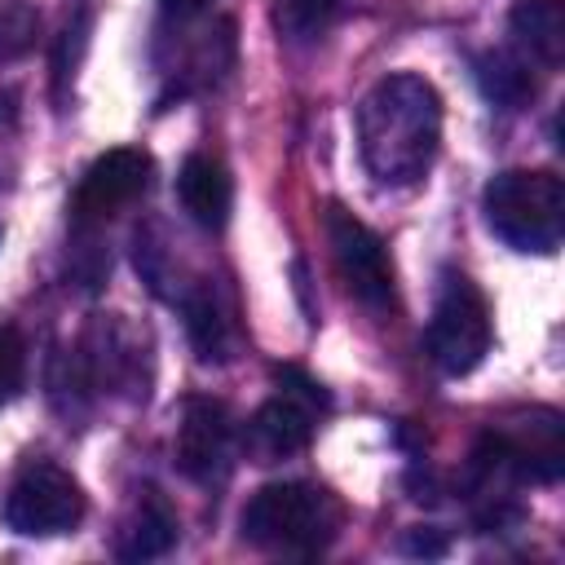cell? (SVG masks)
Listing matches in <instances>:
<instances>
[{
	"instance_id": "1",
	"label": "cell",
	"mask_w": 565,
	"mask_h": 565,
	"mask_svg": "<svg viewBox=\"0 0 565 565\" xmlns=\"http://www.w3.org/2000/svg\"><path fill=\"white\" fill-rule=\"evenodd\" d=\"M441 146V93L411 71L384 75L358 102V150L380 185H415Z\"/></svg>"
},
{
	"instance_id": "2",
	"label": "cell",
	"mask_w": 565,
	"mask_h": 565,
	"mask_svg": "<svg viewBox=\"0 0 565 565\" xmlns=\"http://www.w3.org/2000/svg\"><path fill=\"white\" fill-rule=\"evenodd\" d=\"M344 521L340 499L313 481H269L260 486L238 516L243 543L274 556H318L335 543Z\"/></svg>"
},
{
	"instance_id": "3",
	"label": "cell",
	"mask_w": 565,
	"mask_h": 565,
	"mask_svg": "<svg viewBox=\"0 0 565 565\" xmlns=\"http://www.w3.org/2000/svg\"><path fill=\"white\" fill-rule=\"evenodd\" d=\"M481 212L490 234L512 252L552 256L565 234V185L543 168H508L486 185Z\"/></svg>"
},
{
	"instance_id": "4",
	"label": "cell",
	"mask_w": 565,
	"mask_h": 565,
	"mask_svg": "<svg viewBox=\"0 0 565 565\" xmlns=\"http://www.w3.org/2000/svg\"><path fill=\"white\" fill-rule=\"evenodd\" d=\"M428 358L446 375H468L490 353V305L463 274H441L433 318L424 327Z\"/></svg>"
},
{
	"instance_id": "5",
	"label": "cell",
	"mask_w": 565,
	"mask_h": 565,
	"mask_svg": "<svg viewBox=\"0 0 565 565\" xmlns=\"http://www.w3.org/2000/svg\"><path fill=\"white\" fill-rule=\"evenodd\" d=\"M88 512V499L79 490V481L49 463V459H31L22 463V472L13 477L9 494H4V525L22 539H53V534H71Z\"/></svg>"
},
{
	"instance_id": "6",
	"label": "cell",
	"mask_w": 565,
	"mask_h": 565,
	"mask_svg": "<svg viewBox=\"0 0 565 565\" xmlns=\"http://www.w3.org/2000/svg\"><path fill=\"white\" fill-rule=\"evenodd\" d=\"M274 380L282 384L278 397H269L252 419L247 428L238 433V446L256 459V463H278L296 450L309 446L313 437V415L327 406V393L322 384H313L309 375H300L296 366H278Z\"/></svg>"
},
{
	"instance_id": "7",
	"label": "cell",
	"mask_w": 565,
	"mask_h": 565,
	"mask_svg": "<svg viewBox=\"0 0 565 565\" xmlns=\"http://www.w3.org/2000/svg\"><path fill=\"white\" fill-rule=\"evenodd\" d=\"M327 243L335 256V269L349 287V296L358 305H366L371 313H388L397 305V278H393V260L388 247L380 243V234L371 225H362L353 212H344L340 203L327 207Z\"/></svg>"
},
{
	"instance_id": "8",
	"label": "cell",
	"mask_w": 565,
	"mask_h": 565,
	"mask_svg": "<svg viewBox=\"0 0 565 565\" xmlns=\"http://www.w3.org/2000/svg\"><path fill=\"white\" fill-rule=\"evenodd\" d=\"M172 455H177V468L194 486H207V490L225 486L238 463V424L230 406L216 397H190L181 406Z\"/></svg>"
},
{
	"instance_id": "9",
	"label": "cell",
	"mask_w": 565,
	"mask_h": 565,
	"mask_svg": "<svg viewBox=\"0 0 565 565\" xmlns=\"http://www.w3.org/2000/svg\"><path fill=\"white\" fill-rule=\"evenodd\" d=\"M150 177H154V163H150V154L137 150V146H115V150L97 154V159L84 168V177H79V185H75V194H71V216H75V225H102V221H110L115 212L132 207V203L150 190Z\"/></svg>"
},
{
	"instance_id": "10",
	"label": "cell",
	"mask_w": 565,
	"mask_h": 565,
	"mask_svg": "<svg viewBox=\"0 0 565 565\" xmlns=\"http://www.w3.org/2000/svg\"><path fill=\"white\" fill-rule=\"evenodd\" d=\"M486 441L494 446V455L508 463V472L516 481H543V486H552L561 477V468H565L561 415L547 411V406H534L512 428H490Z\"/></svg>"
},
{
	"instance_id": "11",
	"label": "cell",
	"mask_w": 565,
	"mask_h": 565,
	"mask_svg": "<svg viewBox=\"0 0 565 565\" xmlns=\"http://www.w3.org/2000/svg\"><path fill=\"white\" fill-rule=\"evenodd\" d=\"M177 199L199 230H225L234 207V177L216 154H190L177 172Z\"/></svg>"
},
{
	"instance_id": "12",
	"label": "cell",
	"mask_w": 565,
	"mask_h": 565,
	"mask_svg": "<svg viewBox=\"0 0 565 565\" xmlns=\"http://www.w3.org/2000/svg\"><path fill=\"white\" fill-rule=\"evenodd\" d=\"M181 313H185V331L199 362H225L234 349V313L221 300V287L212 278H194L181 291Z\"/></svg>"
},
{
	"instance_id": "13",
	"label": "cell",
	"mask_w": 565,
	"mask_h": 565,
	"mask_svg": "<svg viewBox=\"0 0 565 565\" xmlns=\"http://www.w3.org/2000/svg\"><path fill=\"white\" fill-rule=\"evenodd\" d=\"M177 512L168 508L163 494L146 490L137 499V508L128 512L119 539H115V556L119 561H154V556H168L177 547Z\"/></svg>"
},
{
	"instance_id": "14",
	"label": "cell",
	"mask_w": 565,
	"mask_h": 565,
	"mask_svg": "<svg viewBox=\"0 0 565 565\" xmlns=\"http://www.w3.org/2000/svg\"><path fill=\"white\" fill-rule=\"evenodd\" d=\"M508 26L525 57L543 66H561L565 57V4L561 0H516Z\"/></svg>"
},
{
	"instance_id": "15",
	"label": "cell",
	"mask_w": 565,
	"mask_h": 565,
	"mask_svg": "<svg viewBox=\"0 0 565 565\" xmlns=\"http://www.w3.org/2000/svg\"><path fill=\"white\" fill-rule=\"evenodd\" d=\"M477 88L490 106L499 110H521L534 102L539 93V79H534V66L525 53H512V49H490L477 57Z\"/></svg>"
},
{
	"instance_id": "16",
	"label": "cell",
	"mask_w": 565,
	"mask_h": 565,
	"mask_svg": "<svg viewBox=\"0 0 565 565\" xmlns=\"http://www.w3.org/2000/svg\"><path fill=\"white\" fill-rule=\"evenodd\" d=\"M340 9H344V0H274V22L287 40L309 44V40L331 31Z\"/></svg>"
},
{
	"instance_id": "17",
	"label": "cell",
	"mask_w": 565,
	"mask_h": 565,
	"mask_svg": "<svg viewBox=\"0 0 565 565\" xmlns=\"http://www.w3.org/2000/svg\"><path fill=\"white\" fill-rule=\"evenodd\" d=\"M26 388V335L18 327H0V406H9Z\"/></svg>"
},
{
	"instance_id": "18",
	"label": "cell",
	"mask_w": 565,
	"mask_h": 565,
	"mask_svg": "<svg viewBox=\"0 0 565 565\" xmlns=\"http://www.w3.org/2000/svg\"><path fill=\"white\" fill-rule=\"evenodd\" d=\"M207 4L212 0H159V13H163L168 26H190L194 18L207 13Z\"/></svg>"
},
{
	"instance_id": "19",
	"label": "cell",
	"mask_w": 565,
	"mask_h": 565,
	"mask_svg": "<svg viewBox=\"0 0 565 565\" xmlns=\"http://www.w3.org/2000/svg\"><path fill=\"white\" fill-rule=\"evenodd\" d=\"M406 552H424V556H437V552H446V543L419 525V530H415V539H406Z\"/></svg>"
},
{
	"instance_id": "20",
	"label": "cell",
	"mask_w": 565,
	"mask_h": 565,
	"mask_svg": "<svg viewBox=\"0 0 565 565\" xmlns=\"http://www.w3.org/2000/svg\"><path fill=\"white\" fill-rule=\"evenodd\" d=\"M0 238H4V234H0Z\"/></svg>"
}]
</instances>
